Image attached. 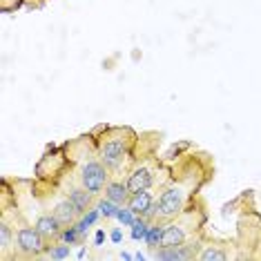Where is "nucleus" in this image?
Returning <instances> with one entry per match:
<instances>
[{
	"label": "nucleus",
	"mask_w": 261,
	"mask_h": 261,
	"mask_svg": "<svg viewBox=\"0 0 261 261\" xmlns=\"http://www.w3.org/2000/svg\"><path fill=\"white\" fill-rule=\"evenodd\" d=\"M201 259L203 261H223L225 254L221 250H217V248H207L205 252H201Z\"/></svg>",
	"instance_id": "obj_18"
},
{
	"label": "nucleus",
	"mask_w": 261,
	"mask_h": 261,
	"mask_svg": "<svg viewBox=\"0 0 261 261\" xmlns=\"http://www.w3.org/2000/svg\"><path fill=\"white\" fill-rule=\"evenodd\" d=\"M98 215H100V210H98V207H96V210H90V212H87V215L83 217L79 223H76V228H79V232H81V234H83V232H87V228H90V225H92L94 221H96Z\"/></svg>",
	"instance_id": "obj_16"
},
{
	"label": "nucleus",
	"mask_w": 261,
	"mask_h": 261,
	"mask_svg": "<svg viewBox=\"0 0 261 261\" xmlns=\"http://www.w3.org/2000/svg\"><path fill=\"white\" fill-rule=\"evenodd\" d=\"M0 246H3V248L9 246V228L5 223L0 225Z\"/></svg>",
	"instance_id": "obj_21"
},
{
	"label": "nucleus",
	"mask_w": 261,
	"mask_h": 261,
	"mask_svg": "<svg viewBox=\"0 0 261 261\" xmlns=\"http://www.w3.org/2000/svg\"><path fill=\"white\" fill-rule=\"evenodd\" d=\"M92 197H94V194H92L87 188H83V190H72V192H69V201H72V203L76 205V210H79V212H85L87 207H90Z\"/></svg>",
	"instance_id": "obj_10"
},
{
	"label": "nucleus",
	"mask_w": 261,
	"mask_h": 261,
	"mask_svg": "<svg viewBox=\"0 0 261 261\" xmlns=\"http://www.w3.org/2000/svg\"><path fill=\"white\" fill-rule=\"evenodd\" d=\"M183 201H186V190L183 188H170L161 194L156 203V215L159 217H174L181 212Z\"/></svg>",
	"instance_id": "obj_1"
},
{
	"label": "nucleus",
	"mask_w": 261,
	"mask_h": 261,
	"mask_svg": "<svg viewBox=\"0 0 261 261\" xmlns=\"http://www.w3.org/2000/svg\"><path fill=\"white\" fill-rule=\"evenodd\" d=\"M103 239H105L103 230H98V232H96V246H100V243H103Z\"/></svg>",
	"instance_id": "obj_23"
},
{
	"label": "nucleus",
	"mask_w": 261,
	"mask_h": 261,
	"mask_svg": "<svg viewBox=\"0 0 261 261\" xmlns=\"http://www.w3.org/2000/svg\"><path fill=\"white\" fill-rule=\"evenodd\" d=\"M129 207H132L136 215H141V217L156 215V203H154L152 192H147V190H143V192H139V194H132V199H129Z\"/></svg>",
	"instance_id": "obj_5"
},
{
	"label": "nucleus",
	"mask_w": 261,
	"mask_h": 261,
	"mask_svg": "<svg viewBox=\"0 0 261 261\" xmlns=\"http://www.w3.org/2000/svg\"><path fill=\"white\" fill-rule=\"evenodd\" d=\"M49 257L51 259H67L69 257V246H67V243H63V246H56L54 250L49 252Z\"/></svg>",
	"instance_id": "obj_19"
},
{
	"label": "nucleus",
	"mask_w": 261,
	"mask_h": 261,
	"mask_svg": "<svg viewBox=\"0 0 261 261\" xmlns=\"http://www.w3.org/2000/svg\"><path fill=\"white\" fill-rule=\"evenodd\" d=\"M190 252L188 250H181V246L176 248H163L161 252L154 254V259L156 261H179V259H188Z\"/></svg>",
	"instance_id": "obj_12"
},
{
	"label": "nucleus",
	"mask_w": 261,
	"mask_h": 261,
	"mask_svg": "<svg viewBox=\"0 0 261 261\" xmlns=\"http://www.w3.org/2000/svg\"><path fill=\"white\" fill-rule=\"evenodd\" d=\"M61 221L56 219V215H43L36 221V228L43 232L45 237H56V234H61Z\"/></svg>",
	"instance_id": "obj_8"
},
{
	"label": "nucleus",
	"mask_w": 261,
	"mask_h": 261,
	"mask_svg": "<svg viewBox=\"0 0 261 261\" xmlns=\"http://www.w3.org/2000/svg\"><path fill=\"white\" fill-rule=\"evenodd\" d=\"M83 188H87L92 194H98L100 190L105 188V181H108V172H105V168L96 161L87 163L85 168H83Z\"/></svg>",
	"instance_id": "obj_2"
},
{
	"label": "nucleus",
	"mask_w": 261,
	"mask_h": 261,
	"mask_svg": "<svg viewBox=\"0 0 261 261\" xmlns=\"http://www.w3.org/2000/svg\"><path fill=\"white\" fill-rule=\"evenodd\" d=\"M127 194H129V188H127V183H121V181H116V183H110L108 190H105V197L112 199L114 203L121 205L123 201L127 199Z\"/></svg>",
	"instance_id": "obj_11"
},
{
	"label": "nucleus",
	"mask_w": 261,
	"mask_h": 261,
	"mask_svg": "<svg viewBox=\"0 0 261 261\" xmlns=\"http://www.w3.org/2000/svg\"><path fill=\"white\" fill-rule=\"evenodd\" d=\"M163 225H152L150 230H147V237H145V241H147V246H152V248H156V246H161V239H163Z\"/></svg>",
	"instance_id": "obj_13"
},
{
	"label": "nucleus",
	"mask_w": 261,
	"mask_h": 261,
	"mask_svg": "<svg viewBox=\"0 0 261 261\" xmlns=\"http://www.w3.org/2000/svg\"><path fill=\"white\" fill-rule=\"evenodd\" d=\"M79 234H81V232H79V228H67L61 237H63V241H65V243H69V246H72V243L79 239Z\"/></svg>",
	"instance_id": "obj_20"
},
{
	"label": "nucleus",
	"mask_w": 261,
	"mask_h": 261,
	"mask_svg": "<svg viewBox=\"0 0 261 261\" xmlns=\"http://www.w3.org/2000/svg\"><path fill=\"white\" fill-rule=\"evenodd\" d=\"M123 154H125V141L123 139H112L100 147V159L108 168H116L123 161Z\"/></svg>",
	"instance_id": "obj_4"
},
{
	"label": "nucleus",
	"mask_w": 261,
	"mask_h": 261,
	"mask_svg": "<svg viewBox=\"0 0 261 261\" xmlns=\"http://www.w3.org/2000/svg\"><path fill=\"white\" fill-rule=\"evenodd\" d=\"M152 186V172L150 168H139L134 174H129L127 179V188H129V194H139L147 190Z\"/></svg>",
	"instance_id": "obj_6"
},
{
	"label": "nucleus",
	"mask_w": 261,
	"mask_h": 261,
	"mask_svg": "<svg viewBox=\"0 0 261 261\" xmlns=\"http://www.w3.org/2000/svg\"><path fill=\"white\" fill-rule=\"evenodd\" d=\"M38 228H20L18 230V248L29 254H38L45 250V239Z\"/></svg>",
	"instance_id": "obj_3"
},
{
	"label": "nucleus",
	"mask_w": 261,
	"mask_h": 261,
	"mask_svg": "<svg viewBox=\"0 0 261 261\" xmlns=\"http://www.w3.org/2000/svg\"><path fill=\"white\" fill-rule=\"evenodd\" d=\"M98 210H100V215H103V217H116L121 207H118V203H114L112 199L105 197V199L98 203Z\"/></svg>",
	"instance_id": "obj_14"
},
{
	"label": "nucleus",
	"mask_w": 261,
	"mask_h": 261,
	"mask_svg": "<svg viewBox=\"0 0 261 261\" xmlns=\"http://www.w3.org/2000/svg\"><path fill=\"white\" fill-rule=\"evenodd\" d=\"M147 230H150V225L145 223V219H136V221L132 223V239H136V241L145 239Z\"/></svg>",
	"instance_id": "obj_15"
},
{
	"label": "nucleus",
	"mask_w": 261,
	"mask_h": 261,
	"mask_svg": "<svg viewBox=\"0 0 261 261\" xmlns=\"http://www.w3.org/2000/svg\"><path fill=\"white\" fill-rule=\"evenodd\" d=\"M183 241H186V230L181 225H176V223L165 225L161 248H176V246H183Z\"/></svg>",
	"instance_id": "obj_7"
},
{
	"label": "nucleus",
	"mask_w": 261,
	"mask_h": 261,
	"mask_svg": "<svg viewBox=\"0 0 261 261\" xmlns=\"http://www.w3.org/2000/svg\"><path fill=\"white\" fill-rule=\"evenodd\" d=\"M121 239H123L121 230H114V232H112V241H114V243H121Z\"/></svg>",
	"instance_id": "obj_22"
},
{
	"label": "nucleus",
	"mask_w": 261,
	"mask_h": 261,
	"mask_svg": "<svg viewBox=\"0 0 261 261\" xmlns=\"http://www.w3.org/2000/svg\"><path fill=\"white\" fill-rule=\"evenodd\" d=\"M134 215H136V212L132 210V207H121V210H118V215H116V219H118V221H121L123 225H129V228H132V223L136 221Z\"/></svg>",
	"instance_id": "obj_17"
},
{
	"label": "nucleus",
	"mask_w": 261,
	"mask_h": 261,
	"mask_svg": "<svg viewBox=\"0 0 261 261\" xmlns=\"http://www.w3.org/2000/svg\"><path fill=\"white\" fill-rule=\"evenodd\" d=\"M54 215H56V219H58V221H61L63 225H67V223H72L74 221V219L76 217H79L81 215V212L79 210H76V205L72 203V201H61V203H58L56 205V210H54Z\"/></svg>",
	"instance_id": "obj_9"
}]
</instances>
